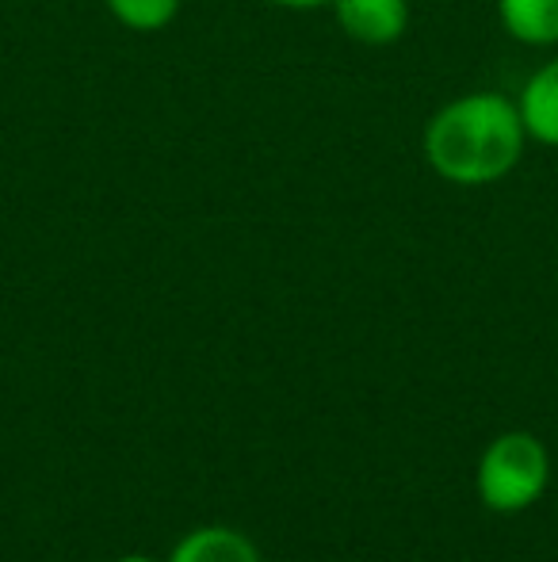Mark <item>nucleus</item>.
Here are the masks:
<instances>
[{
	"label": "nucleus",
	"mask_w": 558,
	"mask_h": 562,
	"mask_svg": "<svg viewBox=\"0 0 558 562\" xmlns=\"http://www.w3.org/2000/svg\"><path fill=\"white\" fill-rule=\"evenodd\" d=\"M524 131L516 97L493 89L463 92L447 100L421 131L424 165L444 184L490 188L524 161Z\"/></svg>",
	"instance_id": "obj_1"
},
{
	"label": "nucleus",
	"mask_w": 558,
	"mask_h": 562,
	"mask_svg": "<svg viewBox=\"0 0 558 562\" xmlns=\"http://www.w3.org/2000/svg\"><path fill=\"white\" fill-rule=\"evenodd\" d=\"M475 486L486 509L501 517L532 509L551 486V451L532 432H501L478 459Z\"/></svg>",
	"instance_id": "obj_2"
},
{
	"label": "nucleus",
	"mask_w": 558,
	"mask_h": 562,
	"mask_svg": "<svg viewBox=\"0 0 558 562\" xmlns=\"http://www.w3.org/2000/svg\"><path fill=\"white\" fill-rule=\"evenodd\" d=\"M337 27L360 46H395L410 31V0H333Z\"/></svg>",
	"instance_id": "obj_3"
},
{
	"label": "nucleus",
	"mask_w": 558,
	"mask_h": 562,
	"mask_svg": "<svg viewBox=\"0 0 558 562\" xmlns=\"http://www.w3.org/2000/svg\"><path fill=\"white\" fill-rule=\"evenodd\" d=\"M528 142L558 149V58L544 61L516 92Z\"/></svg>",
	"instance_id": "obj_4"
},
{
	"label": "nucleus",
	"mask_w": 558,
	"mask_h": 562,
	"mask_svg": "<svg viewBox=\"0 0 558 562\" xmlns=\"http://www.w3.org/2000/svg\"><path fill=\"white\" fill-rule=\"evenodd\" d=\"M164 562H261V551L246 532L226 525H203L180 536Z\"/></svg>",
	"instance_id": "obj_5"
},
{
	"label": "nucleus",
	"mask_w": 558,
	"mask_h": 562,
	"mask_svg": "<svg viewBox=\"0 0 558 562\" xmlns=\"http://www.w3.org/2000/svg\"><path fill=\"white\" fill-rule=\"evenodd\" d=\"M505 35L521 46H558V0H493Z\"/></svg>",
	"instance_id": "obj_6"
},
{
	"label": "nucleus",
	"mask_w": 558,
	"mask_h": 562,
	"mask_svg": "<svg viewBox=\"0 0 558 562\" xmlns=\"http://www.w3.org/2000/svg\"><path fill=\"white\" fill-rule=\"evenodd\" d=\"M112 20L135 35H157L180 15L184 0H104Z\"/></svg>",
	"instance_id": "obj_7"
},
{
	"label": "nucleus",
	"mask_w": 558,
	"mask_h": 562,
	"mask_svg": "<svg viewBox=\"0 0 558 562\" xmlns=\"http://www.w3.org/2000/svg\"><path fill=\"white\" fill-rule=\"evenodd\" d=\"M276 8H287V12H318V8H329L333 0H269Z\"/></svg>",
	"instance_id": "obj_8"
},
{
	"label": "nucleus",
	"mask_w": 558,
	"mask_h": 562,
	"mask_svg": "<svg viewBox=\"0 0 558 562\" xmlns=\"http://www.w3.org/2000/svg\"><path fill=\"white\" fill-rule=\"evenodd\" d=\"M112 562H161V559H153V555H119V559H112Z\"/></svg>",
	"instance_id": "obj_9"
}]
</instances>
